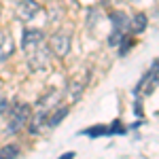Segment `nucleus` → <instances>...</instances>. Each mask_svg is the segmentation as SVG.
Instances as JSON below:
<instances>
[{
	"label": "nucleus",
	"instance_id": "obj_17",
	"mask_svg": "<svg viewBox=\"0 0 159 159\" xmlns=\"http://www.w3.org/2000/svg\"><path fill=\"white\" fill-rule=\"evenodd\" d=\"M60 159H74V153H66V155H61Z\"/></svg>",
	"mask_w": 159,
	"mask_h": 159
},
{
	"label": "nucleus",
	"instance_id": "obj_5",
	"mask_svg": "<svg viewBox=\"0 0 159 159\" xmlns=\"http://www.w3.org/2000/svg\"><path fill=\"white\" fill-rule=\"evenodd\" d=\"M38 43H43V32L40 30H34V28H25L24 36H21V47L28 49V47H34Z\"/></svg>",
	"mask_w": 159,
	"mask_h": 159
},
{
	"label": "nucleus",
	"instance_id": "obj_1",
	"mask_svg": "<svg viewBox=\"0 0 159 159\" xmlns=\"http://www.w3.org/2000/svg\"><path fill=\"white\" fill-rule=\"evenodd\" d=\"M30 119V106L28 104H15L9 112V134H17Z\"/></svg>",
	"mask_w": 159,
	"mask_h": 159
},
{
	"label": "nucleus",
	"instance_id": "obj_10",
	"mask_svg": "<svg viewBox=\"0 0 159 159\" xmlns=\"http://www.w3.org/2000/svg\"><path fill=\"white\" fill-rule=\"evenodd\" d=\"M66 115H68V108H66V106H61V108L49 112V115H47V127H55V125H57Z\"/></svg>",
	"mask_w": 159,
	"mask_h": 159
},
{
	"label": "nucleus",
	"instance_id": "obj_9",
	"mask_svg": "<svg viewBox=\"0 0 159 159\" xmlns=\"http://www.w3.org/2000/svg\"><path fill=\"white\" fill-rule=\"evenodd\" d=\"M47 110H40V112H36L34 117H32V121H30V134H38L45 125H47Z\"/></svg>",
	"mask_w": 159,
	"mask_h": 159
},
{
	"label": "nucleus",
	"instance_id": "obj_14",
	"mask_svg": "<svg viewBox=\"0 0 159 159\" xmlns=\"http://www.w3.org/2000/svg\"><path fill=\"white\" fill-rule=\"evenodd\" d=\"M119 45H121V49H119V55H125L127 51L134 47V38H125V36H123V40L119 43Z\"/></svg>",
	"mask_w": 159,
	"mask_h": 159
},
{
	"label": "nucleus",
	"instance_id": "obj_15",
	"mask_svg": "<svg viewBox=\"0 0 159 159\" xmlns=\"http://www.w3.org/2000/svg\"><path fill=\"white\" fill-rule=\"evenodd\" d=\"M110 134H125V127H123L119 121H115L110 125Z\"/></svg>",
	"mask_w": 159,
	"mask_h": 159
},
{
	"label": "nucleus",
	"instance_id": "obj_8",
	"mask_svg": "<svg viewBox=\"0 0 159 159\" xmlns=\"http://www.w3.org/2000/svg\"><path fill=\"white\" fill-rule=\"evenodd\" d=\"M147 24H148L147 15H144V13H136L134 17L129 19V30H132L134 34H140V32L147 30Z\"/></svg>",
	"mask_w": 159,
	"mask_h": 159
},
{
	"label": "nucleus",
	"instance_id": "obj_7",
	"mask_svg": "<svg viewBox=\"0 0 159 159\" xmlns=\"http://www.w3.org/2000/svg\"><path fill=\"white\" fill-rule=\"evenodd\" d=\"M13 51V40L9 36V32L0 30V64L4 61V57H9Z\"/></svg>",
	"mask_w": 159,
	"mask_h": 159
},
{
	"label": "nucleus",
	"instance_id": "obj_12",
	"mask_svg": "<svg viewBox=\"0 0 159 159\" xmlns=\"http://www.w3.org/2000/svg\"><path fill=\"white\" fill-rule=\"evenodd\" d=\"M17 155H19V148L15 147V144H7L0 151V159H15Z\"/></svg>",
	"mask_w": 159,
	"mask_h": 159
},
{
	"label": "nucleus",
	"instance_id": "obj_3",
	"mask_svg": "<svg viewBox=\"0 0 159 159\" xmlns=\"http://www.w3.org/2000/svg\"><path fill=\"white\" fill-rule=\"evenodd\" d=\"M70 45H72V36L68 32H57V34H53V38H51L49 51L55 53L57 57H66L70 53Z\"/></svg>",
	"mask_w": 159,
	"mask_h": 159
},
{
	"label": "nucleus",
	"instance_id": "obj_11",
	"mask_svg": "<svg viewBox=\"0 0 159 159\" xmlns=\"http://www.w3.org/2000/svg\"><path fill=\"white\" fill-rule=\"evenodd\" d=\"M83 136H89V138H100V136H110V127L106 125H93V127H87Z\"/></svg>",
	"mask_w": 159,
	"mask_h": 159
},
{
	"label": "nucleus",
	"instance_id": "obj_6",
	"mask_svg": "<svg viewBox=\"0 0 159 159\" xmlns=\"http://www.w3.org/2000/svg\"><path fill=\"white\" fill-rule=\"evenodd\" d=\"M110 21H112V30H119V32H127V28H129V19L125 17V13L123 11H112L110 13Z\"/></svg>",
	"mask_w": 159,
	"mask_h": 159
},
{
	"label": "nucleus",
	"instance_id": "obj_16",
	"mask_svg": "<svg viewBox=\"0 0 159 159\" xmlns=\"http://www.w3.org/2000/svg\"><path fill=\"white\" fill-rule=\"evenodd\" d=\"M4 110H7V100L0 98V112H4Z\"/></svg>",
	"mask_w": 159,
	"mask_h": 159
},
{
	"label": "nucleus",
	"instance_id": "obj_2",
	"mask_svg": "<svg viewBox=\"0 0 159 159\" xmlns=\"http://www.w3.org/2000/svg\"><path fill=\"white\" fill-rule=\"evenodd\" d=\"M25 55H28V61H30V68L32 70H43L49 66V49L43 47L40 43L34 45V47H28L25 49Z\"/></svg>",
	"mask_w": 159,
	"mask_h": 159
},
{
	"label": "nucleus",
	"instance_id": "obj_4",
	"mask_svg": "<svg viewBox=\"0 0 159 159\" xmlns=\"http://www.w3.org/2000/svg\"><path fill=\"white\" fill-rule=\"evenodd\" d=\"M38 13H40V4H38L36 0H21V2H17V7H15V15H17V19H21V21L34 19Z\"/></svg>",
	"mask_w": 159,
	"mask_h": 159
},
{
	"label": "nucleus",
	"instance_id": "obj_13",
	"mask_svg": "<svg viewBox=\"0 0 159 159\" xmlns=\"http://www.w3.org/2000/svg\"><path fill=\"white\" fill-rule=\"evenodd\" d=\"M81 91H83V83H76V81H72V83L68 85V93H70V98L79 100V98H81Z\"/></svg>",
	"mask_w": 159,
	"mask_h": 159
}]
</instances>
